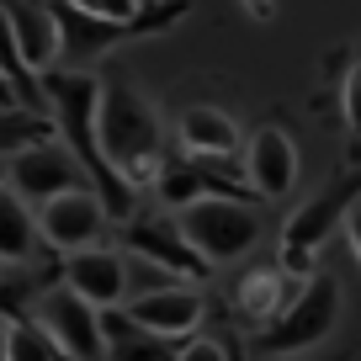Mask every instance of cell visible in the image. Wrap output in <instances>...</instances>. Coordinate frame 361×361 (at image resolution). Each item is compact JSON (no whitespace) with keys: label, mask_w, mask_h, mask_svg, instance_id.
I'll return each mask as SVG.
<instances>
[{"label":"cell","mask_w":361,"mask_h":361,"mask_svg":"<svg viewBox=\"0 0 361 361\" xmlns=\"http://www.w3.org/2000/svg\"><path fill=\"white\" fill-rule=\"evenodd\" d=\"M102 80L85 75V69H48L43 75V96H48V117H54V128L64 133V144L75 149V159L85 165L90 186H96V197H102L106 218L112 224H128V218L138 213V186H128L123 170L106 159L102 149V133H96V117H102Z\"/></svg>","instance_id":"6da1fadb"},{"label":"cell","mask_w":361,"mask_h":361,"mask_svg":"<svg viewBox=\"0 0 361 361\" xmlns=\"http://www.w3.org/2000/svg\"><path fill=\"white\" fill-rule=\"evenodd\" d=\"M96 133H102L106 159L123 170L128 186H154L165 176V159H159V112L133 85H106L102 90Z\"/></svg>","instance_id":"7a4b0ae2"},{"label":"cell","mask_w":361,"mask_h":361,"mask_svg":"<svg viewBox=\"0 0 361 361\" xmlns=\"http://www.w3.org/2000/svg\"><path fill=\"white\" fill-rule=\"evenodd\" d=\"M54 6V22H59V43H64V54H59V64L80 69L85 59L106 54V48L128 43V37H144V32H165V27H176L180 16L192 11L186 0H159V6H144V11L133 16V22H112V16H90L80 11L75 0H48Z\"/></svg>","instance_id":"3957f363"},{"label":"cell","mask_w":361,"mask_h":361,"mask_svg":"<svg viewBox=\"0 0 361 361\" xmlns=\"http://www.w3.org/2000/svg\"><path fill=\"white\" fill-rule=\"evenodd\" d=\"M361 202V170H345V176L324 180L282 228V266L293 276H314V255L324 250V239L335 234L350 218V207Z\"/></svg>","instance_id":"277c9868"},{"label":"cell","mask_w":361,"mask_h":361,"mask_svg":"<svg viewBox=\"0 0 361 361\" xmlns=\"http://www.w3.org/2000/svg\"><path fill=\"white\" fill-rule=\"evenodd\" d=\"M335 319H340V282L329 271H314V276H303V287L293 293V303L271 319V324H260L255 350H266V356L314 350L319 340L335 329Z\"/></svg>","instance_id":"5b68a950"},{"label":"cell","mask_w":361,"mask_h":361,"mask_svg":"<svg viewBox=\"0 0 361 361\" xmlns=\"http://www.w3.org/2000/svg\"><path fill=\"white\" fill-rule=\"evenodd\" d=\"M176 218H180V228H186V239H192L213 266L250 255L255 239H260V218H255V207H250L245 197H202V202L180 207Z\"/></svg>","instance_id":"8992f818"},{"label":"cell","mask_w":361,"mask_h":361,"mask_svg":"<svg viewBox=\"0 0 361 361\" xmlns=\"http://www.w3.org/2000/svg\"><path fill=\"white\" fill-rule=\"evenodd\" d=\"M123 245H128V255L149 260V266H165L170 276H192V282L213 276V260L186 239L180 218H170V213H133L123 224Z\"/></svg>","instance_id":"52a82bcc"},{"label":"cell","mask_w":361,"mask_h":361,"mask_svg":"<svg viewBox=\"0 0 361 361\" xmlns=\"http://www.w3.org/2000/svg\"><path fill=\"white\" fill-rule=\"evenodd\" d=\"M32 319L59 340V350H69L75 361H106V335H102V308L85 303L75 287H43L32 298Z\"/></svg>","instance_id":"ba28073f"},{"label":"cell","mask_w":361,"mask_h":361,"mask_svg":"<svg viewBox=\"0 0 361 361\" xmlns=\"http://www.w3.org/2000/svg\"><path fill=\"white\" fill-rule=\"evenodd\" d=\"M85 165L75 159V149L69 144H32V149H22V154L6 165V186H16V192L27 197V202H37L43 207L48 197H59V192H75V186H85Z\"/></svg>","instance_id":"9c48e42d"},{"label":"cell","mask_w":361,"mask_h":361,"mask_svg":"<svg viewBox=\"0 0 361 361\" xmlns=\"http://www.w3.org/2000/svg\"><path fill=\"white\" fill-rule=\"evenodd\" d=\"M112 224L102 207V197L90 192V186H75V192H59L48 197L43 207H37V228H43V239L54 250H90V245H102V228Z\"/></svg>","instance_id":"30bf717a"},{"label":"cell","mask_w":361,"mask_h":361,"mask_svg":"<svg viewBox=\"0 0 361 361\" xmlns=\"http://www.w3.org/2000/svg\"><path fill=\"white\" fill-rule=\"evenodd\" d=\"M64 282L75 287L85 303L117 308L128 298V255H123V250H106V245L75 250V255L64 260Z\"/></svg>","instance_id":"8fae6325"},{"label":"cell","mask_w":361,"mask_h":361,"mask_svg":"<svg viewBox=\"0 0 361 361\" xmlns=\"http://www.w3.org/2000/svg\"><path fill=\"white\" fill-rule=\"evenodd\" d=\"M0 16L11 22L22 59L48 75V69L59 64V54H64V43H59V22H54V6H48V0H0Z\"/></svg>","instance_id":"7c38bea8"},{"label":"cell","mask_w":361,"mask_h":361,"mask_svg":"<svg viewBox=\"0 0 361 361\" xmlns=\"http://www.w3.org/2000/svg\"><path fill=\"white\" fill-rule=\"evenodd\" d=\"M128 314H133L144 329H154V335L186 340L197 324H202V293H197V287H159V293H138V298H128Z\"/></svg>","instance_id":"4fadbf2b"},{"label":"cell","mask_w":361,"mask_h":361,"mask_svg":"<svg viewBox=\"0 0 361 361\" xmlns=\"http://www.w3.org/2000/svg\"><path fill=\"white\" fill-rule=\"evenodd\" d=\"M245 176H250V186H255L260 197L293 192V180H298V149H293V138H287L282 128H260V133L250 138Z\"/></svg>","instance_id":"5bb4252c"},{"label":"cell","mask_w":361,"mask_h":361,"mask_svg":"<svg viewBox=\"0 0 361 361\" xmlns=\"http://www.w3.org/2000/svg\"><path fill=\"white\" fill-rule=\"evenodd\" d=\"M102 335H106V361H176L186 345V340L144 329L128 308H102Z\"/></svg>","instance_id":"9a60e30c"},{"label":"cell","mask_w":361,"mask_h":361,"mask_svg":"<svg viewBox=\"0 0 361 361\" xmlns=\"http://www.w3.org/2000/svg\"><path fill=\"white\" fill-rule=\"evenodd\" d=\"M180 138H186V154L197 159H228L239 149V123L218 106H186L180 112Z\"/></svg>","instance_id":"2e32d148"},{"label":"cell","mask_w":361,"mask_h":361,"mask_svg":"<svg viewBox=\"0 0 361 361\" xmlns=\"http://www.w3.org/2000/svg\"><path fill=\"white\" fill-rule=\"evenodd\" d=\"M37 213L27 207V197L16 186H0V260L16 266V260H32L37 250Z\"/></svg>","instance_id":"e0dca14e"},{"label":"cell","mask_w":361,"mask_h":361,"mask_svg":"<svg viewBox=\"0 0 361 361\" xmlns=\"http://www.w3.org/2000/svg\"><path fill=\"white\" fill-rule=\"evenodd\" d=\"M54 133H59V128H54V117L27 112V106H0V159H16L22 149L48 144Z\"/></svg>","instance_id":"ac0fdd59"},{"label":"cell","mask_w":361,"mask_h":361,"mask_svg":"<svg viewBox=\"0 0 361 361\" xmlns=\"http://www.w3.org/2000/svg\"><path fill=\"white\" fill-rule=\"evenodd\" d=\"M234 298H239V308H245L250 319H260V324H271V319L293 303V298H282V276H276V271H250Z\"/></svg>","instance_id":"d6986e66"},{"label":"cell","mask_w":361,"mask_h":361,"mask_svg":"<svg viewBox=\"0 0 361 361\" xmlns=\"http://www.w3.org/2000/svg\"><path fill=\"white\" fill-rule=\"evenodd\" d=\"M6 345H11V361H75L69 350H59V340L37 319H11L6 324Z\"/></svg>","instance_id":"ffe728a7"},{"label":"cell","mask_w":361,"mask_h":361,"mask_svg":"<svg viewBox=\"0 0 361 361\" xmlns=\"http://www.w3.org/2000/svg\"><path fill=\"white\" fill-rule=\"evenodd\" d=\"M340 106H345V128L361 138V59L350 64V75H345V85H340Z\"/></svg>","instance_id":"44dd1931"},{"label":"cell","mask_w":361,"mask_h":361,"mask_svg":"<svg viewBox=\"0 0 361 361\" xmlns=\"http://www.w3.org/2000/svg\"><path fill=\"white\" fill-rule=\"evenodd\" d=\"M75 6L90 11V16H112V22H133L144 11V0H75Z\"/></svg>","instance_id":"7402d4cb"},{"label":"cell","mask_w":361,"mask_h":361,"mask_svg":"<svg viewBox=\"0 0 361 361\" xmlns=\"http://www.w3.org/2000/svg\"><path fill=\"white\" fill-rule=\"evenodd\" d=\"M176 361H228V356H224V345H218V340H186Z\"/></svg>","instance_id":"603a6c76"},{"label":"cell","mask_w":361,"mask_h":361,"mask_svg":"<svg viewBox=\"0 0 361 361\" xmlns=\"http://www.w3.org/2000/svg\"><path fill=\"white\" fill-rule=\"evenodd\" d=\"M6 260H0V314H11L16 319V308H22V282H11V276H6Z\"/></svg>","instance_id":"cb8c5ba5"},{"label":"cell","mask_w":361,"mask_h":361,"mask_svg":"<svg viewBox=\"0 0 361 361\" xmlns=\"http://www.w3.org/2000/svg\"><path fill=\"white\" fill-rule=\"evenodd\" d=\"M345 234H350V250H356V260H361V202L350 207V218H345Z\"/></svg>","instance_id":"d4e9b609"},{"label":"cell","mask_w":361,"mask_h":361,"mask_svg":"<svg viewBox=\"0 0 361 361\" xmlns=\"http://www.w3.org/2000/svg\"><path fill=\"white\" fill-rule=\"evenodd\" d=\"M245 11L255 16V22H271V16H276V0H245Z\"/></svg>","instance_id":"484cf974"},{"label":"cell","mask_w":361,"mask_h":361,"mask_svg":"<svg viewBox=\"0 0 361 361\" xmlns=\"http://www.w3.org/2000/svg\"><path fill=\"white\" fill-rule=\"evenodd\" d=\"M0 361H11V345H6V329H0Z\"/></svg>","instance_id":"4316f807"},{"label":"cell","mask_w":361,"mask_h":361,"mask_svg":"<svg viewBox=\"0 0 361 361\" xmlns=\"http://www.w3.org/2000/svg\"><path fill=\"white\" fill-rule=\"evenodd\" d=\"M0 186H6V170H0Z\"/></svg>","instance_id":"83f0119b"}]
</instances>
